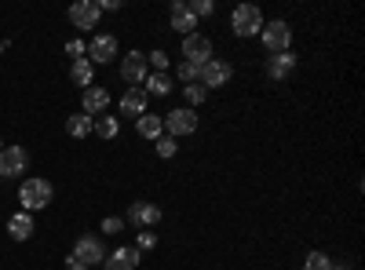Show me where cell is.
<instances>
[{
    "label": "cell",
    "instance_id": "603a6c76",
    "mask_svg": "<svg viewBox=\"0 0 365 270\" xmlns=\"http://www.w3.org/2000/svg\"><path fill=\"white\" fill-rule=\"evenodd\" d=\"M172 92V81H168V73H150L146 77V95H158V99H165Z\"/></svg>",
    "mask_w": 365,
    "mask_h": 270
},
{
    "label": "cell",
    "instance_id": "f1b7e54d",
    "mask_svg": "<svg viewBox=\"0 0 365 270\" xmlns=\"http://www.w3.org/2000/svg\"><path fill=\"white\" fill-rule=\"evenodd\" d=\"M205 95H208V92H205L201 84H187V103H190V110H194V106H201V103H205Z\"/></svg>",
    "mask_w": 365,
    "mask_h": 270
},
{
    "label": "cell",
    "instance_id": "52a82bcc",
    "mask_svg": "<svg viewBox=\"0 0 365 270\" xmlns=\"http://www.w3.org/2000/svg\"><path fill=\"white\" fill-rule=\"evenodd\" d=\"M230 63H220V58H208V63L201 66V73H197V84L205 88V92H208V88H223L227 81H230Z\"/></svg>",
    "mask_w": 365,
    "mask_h": 270
},
{
    "label": "cell",
    "instance_id": "484cf974",
    "mask_svg": "<svg viewBox=\"0 0 365 270\" xmlns=\"http://www.w3.org/2000/svg\"><path fill=\"white\" fill-rule=\"evenodd\" d=\"M146 63H154V73H168V51H150L146 55Z\"/></svg>",
    "mask_w": 365,
    "mask_h": 270
},
{
    "label": "cell",
    "instance_id": "d6a6232c",
    "mask_svg": "<svg viewBox=\"0 0 365 270\" xmlns=\"http://www.w3.org/2000/svg\"><path fill=\"white\" fill-rule=\"evenodd\" d=\"M99 8H103V11H117L120 0H99Z\"/></svg>",
    "mask_w": 365,
    "mask_h": 270
},
{
    "label": "cell",
    "instance_id": "836d02e7",
    "mask_svg": "<svg viewBox=\"0 0 365 270\" xmlns=\"http://www.w3.org/2000/svg\"><path fill=\"white\" fill-rule=\"evenodd\" d=\"M66 270H88V266H84V263H77V259L70 256V259H66Z\"/></svg>",
    "mask_w": 365,
    "mask_h": 270
},
{
    "label": "cell",
    "instance_id": "ffe728a7",
    "mask_svg": "<svg viewBox=\"0 0 365 270\" xmlns=\"http://www.w3.org/2000/svg\"><path fill=\"white\" fill-rule=\"evenodd\" d=\"M91 125H96V117L73 113V117H66V135L70 139H84V135H91Z\"/></svg>",
    "mask_w": 365,
    "mask_h": 270
},
{
    "label": "cell",
    "instance_id": "30bf717a",
    "mask_svg": "<svg viewBox=\"0 0 365 270\" xmlns=\"http://www.w3.org/2000/svg\"><path fill=\"white\" fill-rule=\"evenodd\" d=\"M99 15H103L99 0H77V4L70 8V22H73L77 29H96Z\"/></svg>",
    "mask_w": 365,
    "mask_h": 270
},
{
    "label": "cell",
    "instance_id": "8992f818",
    "mask_svg": "<svg viewBox=\"0 0 365 270\" xmlns=\"http://www.w3.org/2000/svg\"><path fill=\"white\" fill-rule=\"evenodd\" d=\"M146 77H150V63H146V55L128 51L125 58H120V81H125V84L139 88V84H146Z\"/></svg>",
    "mask_w": 365,
    "mask_h": 270
},
{
    "label": "cell",
    "instance_id": "4fadbf2b",
    "mask_svg": "<svg viewBox=\"0 0 365 270\" xmlns=\"http://www.w3.org/2000/svg\"><path fill=\"white\" fill-rule=\"evenodd\" d=\"M168 19H172V29H179L182 37H190L194 29H197V19L190 15L187 0H172V11H168Z\"/></svg>",
    "mask_w": 365,
    "mask_h": 270
},
{
    "label": "cell",
    "instance_id": "3957f363",
    "mask_svg": "<svg viewBox=\"0 0 365 270\" xmlns=\"http://www.w3.org/2000/svg\"><path fill=\"white\" fill-rule=\"evenodd\" d=\"M263 48L270 51V55H285L289 48H292V29H289V22L285 19H278V22H263Z\"/></svg>",
    "mask_w": 365,
    "mask_h": 270
},
{
    "label": "cell",
    "instance_id": "4dcf8cb0",
    "mask_svg": "<svg viewBox=\"0 0 365 270\" xmlns=\"http://www.w3.org/2000/svg\"><path fill=\"white\" fill-rule=\"evenodd\" d=\"M120 230H125V219H117V216L103 219V234H120Z\"/></svg>",
    "mask_w": 365,
    "mask_h": 270
},
{
    "label": "cell",
    "instance_id": "e0dca14e",
    "mask_svg": "<svg viewBox=\"0 0 365 270\" xmlns=\"http://www.w3.org/2000/svg\"><path fill=\"white\" fill-rule=\"evenodd\" d=\"M292 70H296V55H292V51L270 55V58H267V77H270V81H285Z\"/></svg>",
    "mask_w": 365,
    "mask_h": 270
},
{
    "label": "cell",
    "instance_id": "4316f807",
    "mask_svg": "<svg viewBox=\"0 0 365 270\" xmlns=\"http://www.w3.org/2000/svg\"><path fill=\"white\" fill-rule=\"evenodd\" d=\"M187 8H190L194 19H208L212 11H216V4H212V0H194V4H187Z\"/></svg>",
    "mask_w": 365,
    "mask_h": 270
},
{
    "label": "cell",
    "instance_id": "ba28073f",
    "mask_svg": "<svg viewBox=\"0 0 365 270\" xmlns=\"http://www.w3.org/2000/svg\"><path fill=\"white\" fill-rule=\"evenodd\" d=\"M212 58V41L201 37V33H190V37H182V63H197L205 66Z\"/></svg>",
    "mask_w": 365,
    "mask_h": 270
},
{
    "label": "cell",
    "instance_id": "d6986e66",
    "mask_svg": "<svg viewBox=\"0 0 365 270\" xmlns=\"http://www.w3.org/2000/svg\"><path fill=\"white\" fill-rule=\"evenodd\" d=\"M8 234L15 237V242H26V237L34 234V216H29V212H15L8 219Z\"/></svg>",
    "mask_w": 365,
    "mask_h": 270
},
{
    "label": "cell",
    "instance_id": "277c9868",
    "mask_svg": "<svg viewBox=\"0 0 365 270\" xmlns=\"http://www.w3.org/2000/svg\"><path fill=\"white\" fill-rule=\"evenodd\" d=\"M73 259L84 263L88 270L91 266H103L106 263V249H103V242H99L96 234H84V237H77V245H73Z\"/></svg>",
    "mask_w": 365,
    "mask_h": 270
},
{
    "label": "cell",
    "instance_id": "ac0fdd59",
    "mask_svg": "<svg viewBox=\"0 0 365 270\" xmlns=\"http://www.w3.org/2000/svg\"><path fill=\"white\" fill-rule=\"evenodd\" d=\"M135 132L143 135V139H161L165 135V121H161V113H143L139 121H135Z\"/></svg>",
    "mask_w": 365,
    "mask_h": 270
},
{
    "label": "cell",
    "instance_id": "5bb4252c",
    "mask_svg": "<svg viewBox=\"0 0 365 270\" xmlns=\"http://www.w3.org/2000/svg\"><path fill=\"white\" fill-rule=\"evenodd\" d=\"M106 110H110V92L106 88H96V84L84 88V113L88 117H103Z\"/></svg>",
    "mask_w": 365,
    "mask_h": 270
},
{
    "label": "cell",
    "instance_id": "9c48e42d",
    "mask_svg": "<svg viewBox=\"0 0 365 270\" xmlns=\"http://www.w3.org/2000/svg\"><path fill=\"white\" fill-rule=\"evenodd\" d=\"M110 58H117V37L99 33L96 41L88 44V63L91 66H110Z\"/></svg>",
    "mask_w": 365,
    "mask_h": 270
},
{
    "label": "cell",
    "instance_id": "d4e9b609",
    "mask_svg": "<svg viewBox=\"0 0 365 270\" xmlns=\"http://www.w3.org/2000/svg\"><path fill=\"white\" fill-rule=\"evenodd\" d=\"M179 81H187V84H197V73H201V66L197 63H179Z\"/></svg>",
    "mask_w": 365,
    "mask_h": 270
},
{
    "label": "cell",
    "instance_id": "83f0119b",
    "mask_svg": "<svg viewBox=\"0 0 365 270\" xmlns=\"http://www.w3.org/2000/svg\"><path fill=\"white\" fill-rule=\"evenodd\" d=\"M175 150H179V142L172 135H161L158 139V157H175Z\"/></svg>",
    "mask_w": 365,
    "mask_h": 270
},
{
    "label": "cell",
    "instance_id": "f546056e",
    "mask_svg": "<svg viewBox=\"0 0 365 270\" xmlns=\"http://www.w3.org/2000/svg\"><path fill=\"white\" fill-rule=\"evenodd\" d=\"M66 55L77 63V58H84V55H88V44H84V41H70V44H66Z\"/></svg>",
    "mask_w": 365,
    "mask_h": 270
},
{
    "label": "cell",
    "instance_id": "7c38bea8",
    "mask_svg": "<svg viewBox=\"0 0 365 270\" xmlns=\"http://www.w3.org/2000/svg\"><path fill=\"white\" fill-rule=\"evenodd\" d=\"M128 223H135V227H158L161 223V208L150 204V201H135V204H128Z\"/></svg>",
    "mask_w": 365,
    "mask_h": 270
},
{
    "label": "cell",
    "instance_id": "d590c367",
    "mask_svg": "<svg viewBox=\"0 0 365 270\" xmlns=\"http://www.w3.org/2000/svg\"><path fill=\"white\" fill-rule=\"evenodd\" d=\"M336 270H340V266H336Z\"/></svg>",
    "mask_w": 365,
    "mask_h": 270
},
{
    "label": "cell",
    "instance_id": "7402d4cb",
    "mask_svg": "<svg viewBox=\"0 0 365 270\" xmlns=\"http://www.w3.org/2000/svg\"><path fill=\"white\" fill-rule=\"evenodd\" d=\"M70 77L77 88H91V77H96V66L88 63V58H77V63L70 66Z\"/></svg>",
    "mask_w": 365,
    "mask_h": 270
},
{
    "label": "cell",
    "instance_id": "5b68a950",
    "mask_svg": "<svg viewBox=\"0 0 365 270\" xmlns=\"http://www.w3.org/2000/svg\"><path fill=\"white\" fill-rule=\"evenodd\" d=\"M161 121H165V128H168L172 139H179V135H194V132H197V110L179 106V110H172L168 117H161Z\"/></svg>",
    "mask_w": 365,
    "mask_h": 270
},
{
    "label": "cell",
    "instance_id": "cb8c5ba5",
    "mask_svg": "<svg viewBox=\"0 0 365 270\" xmlns=\"http://www.w3.org/2000/svg\"><path fill=\"white\" fill-rule=\"evenodd\" d=\"M303 270H336V263H332L325 252H311L307 263H303Z\"/></svg>",
    "mask_w": 365,
    "mask_h": 270
},
{
    "label": "cell",
    "instance_id": "44dd1931",
    "mask_svg": "<svg viewBox=\"0 0 365 270\" xmlns=\"http://www.w3.org/2000/svg\"><path fill=\"white\" fill-rule=\"evenodd\" d=\"M91 132H96L99 139H117V132H120V121L117 117H110V113H103V117H96V125H91Z\"/></svg>",
    "mask_w": 365,
    "mask_h": 270
},
{
    "label": "cell",
    "instance_id": "9a60e30c",
    "mask_svg": "<svg viewBox=\"0 0 365 270\" xmlns=\"http://www.w3.org/2000/svg\"><path fill=\"white\" fill-rule=\"evenodd\" d=\"M146 103H150V95L143 92V88H128V92L120 95V113L135 117V121H139V117L146 113Z\"/></svg>",
    "mask_w": 365,
    "mask_h": 270
},
{
    "label": "cell",
    "instance_id": "7a4b0ae2",
    "mask_svg": "<svg viewBox=\"0 0 365 270\" xmlns=\"http://www.w3.org/2000/svg\"><path fill=\"white\" fill-rule=\"evenodd\" d=\"M230 29L237 37H256L263 33V11L256 4H237L234 15H230Z\"/></svg>",
    "mask_w": 365,
    "mask_h": 270
},
{
    "label": "cell",
    "instance_id": "8fae6325",
    "mask_svg": "<svg viewBox=\"0 0 365 270\" xmlns=\"http://www.w3.org/2000/svg\"><path fill=\"white\" fill-rule=\"evenodd\" d=\"M26 165H29V154L22 146H4L0 150V179L4 175H22Z\"/></svg>",
    "mask_w": 365,
    "mask_h": 270
},
{
    "label": "cell",
    "instance_id": "2e32d148",
    "mask_svg": "<svg viewBox=\"0 0 365 270\" xmlns=\"http://www.w3.org/2000/svg\"><path fill=\"white\" fill-rule=\"evenodd\" d=\"M103 266H106V270H135V266H139V249H135V245L117 249L113 256H106Z\"/></svg>",
    "mask_w": 365,
    "mask_h": 270
},
{
    "label": "cell",
    "instance_id": "6da1fadb",
    "mask_svg": "<svg viewBox=\"0 0 365 270\" xmlns=\"http://www.w3.org/2000/svg\"><path fill=\"white\" fill-rule=\"evenodd\" d=\"M51 183L48 179H26V183L19 187V201H22V212H41V208H48L51 204Z\"/></svg>",
    "mask_w": 365,
    "mask_h": 270
},
{
    "label": "cell",
    "instance_id": "1f68e13d",
    "mask_svg": "<svg viewBox=\"0 0 365 270\" xmlns=\"http://www.w3.org/2000/svg\"><path fill=\"white\" fill-rule=\"evenodd\" d=\"M154 245H158V237H154V234H139V245H135V249L143 252V249H154Z\"/></svg>",
    "mask_w": 365,
    "mask_h": 270
},
{
    "label": "cell",
    "instance_id": "e575fe53",
    "mask_svg": "<svg viewBox=\"0 0 365 270\" xmlns=\"http://www.w3.org/2000/svg\"><path fill=\"white\" fill-rule=\"evenodd\" d=\"M0 150H4V142H0Z\"/></svg>",
    "mask_w": 365,
    "mask_h": 270
}]
</instances>
